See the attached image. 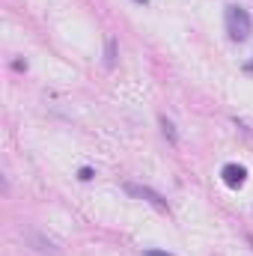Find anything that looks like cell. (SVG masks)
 <instances>
[{
    "label": "cell",
    "mask_w": 253,
    "mask_h": 256,
    "mask_svg": "<svg viewBox=\"0 0 253 256\" xmlns=\"http://www.w3.org/2000/svg\"><path fill=\"white\" fill-rule=\"evenodd\" d=\"M224 24H226V36H230V42H248L253 33V18L248 9H242V6H236V3H230L226 6V12H224Z\"/></svg>",
    "instance_id": "obj_1"
},
{
    "label": "cell",
    "mask_w": 253,
    "mask_h": 256,
    "mask_svg": "<svg viewBox=\"0 0 253 256\" xmlns=\"http://www.w3.org/2000/svg\"><path fill=\"white\" fill-rule=\"evenodd\" d=\"M122 188H126L131 196H137V200H146V202H149V206H155L158 212L170 214V202H167V200H164V196H161L158 191H152L149 185H134V182H126Z\"/></svg>",
    "instance_id": "obj_2"
},
{
    "label": "cell",
    "mask_w": 253,
    "mask_h": 256,
    "mask_svg": "<svg viewBox=\"0 0 253 256\" xmlns=\"http://www.w3.org/2000/svg\"><path fill=\"white\" fill-rule=\"evenodd\" d=\"M78 179H80V182H92V179H96V170H92V167H80V170H78Z\"/></svg>",
    "instance_id": "obj_7"
},
{
    "label": "cell",
    "mask_w": 253,
    "mask_h": 256,
    "mask_svg": "<svg viewBox=\"0 0 253 256\" xmlns=\"http://www.w3.org/2000/svg\"><path fill=\"white\" fill-rule=\"evenodd\" d=\"M134 3H140V6H146V3H149V0H134Z\"/></svg>",
    "instance_id": "obj_11"
},
{
    "label": "cell",
    "mask_w": 253,
    "mask_h": 256,
    "mask_svg": "<svg viewBox=\"0 0 253 256\" xmlns=\"http://www.w3.org/2000/svg\"><path fill=\"white\" fill-rule=\"evenodd\" d=\"M140 256H173L170 250H158V248H149V250H143Z\"/></svg>",
    "instance_id": "obj_8"
},
{
    "label": "cell",
    "mask_w": 253,
    "mask_h": 256,
    "mask_svg": "<svg viewBox=\"0 0 253 256\" xmlns=\"http://www.w3.org/2000/svg\"><path fill=\"white\" fill-rule=\"evenodd\" d=\"M104 66L108 68L116 66V39L114 36H108V42H104Z\"/></svg>",
    "instance_id": "obj_5"
},
{
    "label": "cell",
    "mask_w": 253,
    "mask_h": 256,
    "mask_svg": "<svg viewBox=\"0 0 253 256\" xmlns=\"http://www.w3.org/2000/svg\"><path fill=\"white\" fill-rule=\"evenodd\" d=\"M24 238H27V244H30L36 254H42V256H60V248H57L48 236H42L39 230H27V232H24Z\"/></svg>",
    "instance_id": "obj_3"
},
{
    "label": "cell",
    "mask_w": 253,
    "mask_h": 256,
    "mask_svg": "<svg viewBox=\"0 0 253 256\" xmlns=\"http://www.w3.org/2000/svg\"><path fill=\"white\" fill-rule=\"evenodd\" d=\"M220 179H224L226 188H242L248 182V170L242 164H224L220 167Z\"/></svg>",
    "instance_id": "obj_4"
},
{
    "label": "cell",
    "mask_w": 253,
    "mask_h": 256,
    "mask_svg": "<svg viewBox=\"0 0 253 256\" xmlns=\"http://www.w3.org/2000/svg\"><path fill=\"white\" fill-rule=\"evenodd\" d=\"M12 68H15V72H27V63H24V60H15Z\"/></svg>",
    "instance_id": "obj_9"
},
{
    "label": "cell",
    "mask_w": 253,
    "mask_h": 256,
    "mask_svg": "<svg viewBox=\"0 0 253 256\" xmlns=\"http://www.w3.org/2000/svg\"><path fill=\"white\" fill-rule=\"evenodd\" d=\"M244 72H253V60H248V63H244Z\"/></svg>",
    "instance_id": "obj_10"
},
{
    "label": "cell",
    "mask_w": 253,
    "mask_h": 256,
    "mask_svg": "<svg viewBox=\"0 0 253 256\" xmlns=\"http://www.w3.org/2000/svg\"><path fill=\"white\" fill-rule=\"evenodd\" d=\"M158 122H161V131H164V137H167L170 143H179V131H176V126H173V120L158 116Z\"/></svg>",
    "instance_id": "obj_6"
}]
</instances>
